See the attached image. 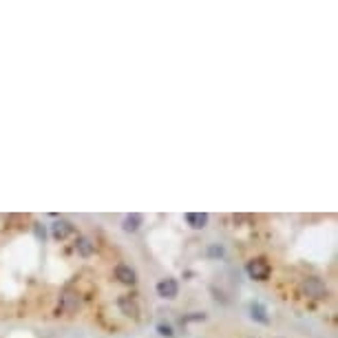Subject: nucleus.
<instances>
[{
  "label": "nucleus",
  "mask_w": 338,
  "mask_h": 338,
  "mask_svg": "<svg viewBox=\"0 0 338 338\" xmlns=\"http://www.w3.org/2000/svg\"><path fill=\"white\" fill-rule=\"evenodd\" d=\"M300 292L305 296H310V299H325L327 296V285L316 276H310V279H305L300 283Z\"/></svg>",
  "instance_id": "1"
},
{
  "label": "nucleus",
  "mask_w": 338,
  "mask_h": 338,
  "mask_svg": "<svg viewBox=\"0 0 338 338\" xmlns=\"http://www.w3.org/2000/svg\"><path fill=\"white\" fill-rule=\"evenodd\" d=\"M245 272H248V276L254 279V281H265L267 276H270V263H267L263 257H257V259H252V261H248Z\"/></svg>",
  "instance_id": "2"
},
{
  "label": "nucleus",
  "mask_w": 338,
  "mask_h": 338,
  "mask_svg": "<svg viewBox=\"0 0 338 338\" xmlns=\"http://www.w3.org/2000/svg\"><path fill=\"white\" fill-rule=\"evenodd\" d=\"M117 307H119V312H122L124 316H129V319H133V320L139 319V305H137V300H135L133 296H119Z\"/></svg>",
  "instance_id": "3"
},
{
  "label": "nucleus",
  "mask_w": 338,
  "mask_h": 338,
  "mask_svg": "<svg viewBox=\"0 0 338 338\" xmlns=\"http://www.w3.org/2000/svg\"><path fill=\"white\" fill-rule=\"evenodd\" d=\"M77 307H80V299H77V294L73 290H64L62 296H60V312H64V314H73V312H77Z\"/></svg>",
  "instance_id": "4"
},
{
  "label": "nucleus",
  "mask_w": 338,
  "mask_h": 338,
  "mask_svg": "<svg viewBox=\"0 0 338 338\" xmlns=\"http://www.w3.org/2000/svg\"><path fill=\"white\" fill-rule=\"evenodd\" d=\"M177 292H179V285H177V281L170 279V276H166V279H162V281L157 283V294L162 296V299H175Z\"/></svg>",
  "instance_id": "5"
},
{
  "label": "nucleus",
  "mask_w": 338,
  "mask_h": 338,
  "mask_svg": "<svg viewBox=\"0 0 338 338\" xmlns=\"http://www.w3.org/2000/svg\"><path fill=\"white\" fill-rule=\"evenodd\" d=\"M71 232H73V225H71V221H67V219H60L51 225V237L56 239V241H64Z\"/></svg>",
  "instance_id": "6"
},
{
  "label": "nucleus",
  "mask_w": 338,
  "mask_h": 338,
  "mask_svg": "<svg viewBox=\"0 0 338 338\" xmlns=\"http://www.w3.org/2000/svg\"><path fill=\"white\" fill-rule=\"evenodd\" d=\"M115 279L119 283H124V285H135L137 283V274L131 265H117L115 267Z\"/></svg>",
  "instance_id": "7"
},
{
  "label": "nucleus",
  "mask_w": 338,
  "mask_h": 338,
  "mask_svg": "<svg viewBox=\"0 0 338 338\" xmlns=\"http://www.w3.org/2000/svg\"><path fill=\"white\" fill-rule=\"evenodd\" d=\"M186 224L195 230H201V228H206V224H208V214L206 212H188Z\"/></svg>",
  "instance_id": "8"
},
{
  "label": "nucleus",
  "mask_w": 338,
  "mask_h": 338,
  "mask_svg": "<svg viewBox=\"0 0 338 338\" xmlns=\"http://www.w3.org/2000/svg\"><path fill=\"white\" fill-rule=\"evenodd\" d=\"M142 214L133 212V214H126L124 217V224H122V228H124V232H137L139 225H142Z\"/></svg>",
  "instance_id": "9"
},
{
  "label": "nucleus",
  "mask_w": 338,
  "mask_h": 338,
  "mask_svg": "<svg viewBox=\"0 0 338 338\" xmlns=\"http://www.w3.org/2000/svg\"><path fill=\"white\" fill-rule=\"evenodd\" d=\"M75 250H77V254H80V257H91V254L95 252V245H93V241H91V239L80 237V239H77V243H75Z\"/></svg>",
  "instance_id": "10"
},
{
  "label": "nucleus",
  "mask_w": 338,
  "mask_h": 338,
  "mask_svg": "<svg viewBox=\"0 0 338 338\" xmlns=\"http://www.w3.org/2000/svg\"><path fill=\"white\" fill-rule=\"evenodd\" d=\"M250 312H252V319L254 320H259V323H263V325L270 323V316H267V312H265V307H263V305L254 303L252 307H250Z\"/></svg>",
  "instance_id": "11"
},
{
  "label": "nucleus",
  "mask_w": 338,
  "mask_h": 338,
  "mask_svg": "<svg viewBox=\"0 0 338 338\" xmlns=\"http://www.w3.org/2000/svg\"><path fill=\"white\" fill-rule=\"evenodd\" d=\"M157 332L162 334V336H166V338H172V334H175L170 325H166V323H159V325H157Z\"/></svg>",
  "instance_id": "12"
},
{
  "label": "nucleus",
  "mask_w": 338,
  "mask_h": 338,
  "mask_svg": "<svg viewBox=\"0 0 338 338\" xmlns=\"http://www.w3.org/2000/svg\"><path fill=\"white\" fill-rule=\"evenodd\" d=\"M195 320H206V314H204V312H195V314L186 316V319H184V323H195Z\"/></svg>",
  "instance_id": "13"
},
{
  "label": "nucleus",
  "mask_w": 338,
  "mask_h": 338,
  "mask_svg": "<svg viewBox=\"0 0 338 338\" xmlns=\"http://www.w3.org/2000/svg\"><path fill=\"white\" fill-rule=\"evenodd\" d=\"M221 252H224L221 248H212V250H210V254H221Z\"/></svg>",
  "instance_id": "14"
}]
</instances>
